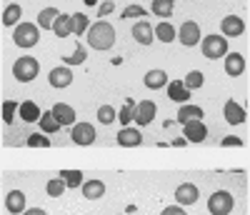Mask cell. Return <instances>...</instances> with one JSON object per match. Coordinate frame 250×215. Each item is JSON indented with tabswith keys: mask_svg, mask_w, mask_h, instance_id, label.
<instances>
[{
	"mask_svg": "<svg viewBox=\"0 0 250 215\" xmlns=\"http://www.w3.org/2000/svg\"><path fill=\"white\" fill-rule=\"evenodd\" d=\"M168 98L173 100V103H180V105H185L188 100H190V90L185 88V83L183 80H170L168 83Z\"/></svg>",
	"mask_w": 250,
	"mask_h": 215,
	"instance_id": "cell-17",
	"label": "cell"
},
{
	"mask_svg": "<svg viewBox=\"0 0 250 215\" xmlns=\"http://www.w3.org/2000/svg\"><path fill=\"white\" fill-rule=\"evenodd\" d=\"M65 180H62V178H53V180H48V185H45V193H48V195L50 198H60L62 195V193H65Z\"/></svg>",
	"mask_w": 250,
	"mask_h": 215,
	"instance_id": "cell-35",
	"label": "cell"
},
{
	"mask_svg": "<svg viewBox=\"0 0 250 215\" xmlns=\"http://www.w3.org/2000/svg\"><path fill=\"white\" fill-rule=\"evenodd\" d=\"M180 125L188 123V120H203V108L200 105H190V103H185L183 108H178V118H175Z\"/></svg>",
	"mask_w": 250,
	"mask_h": 215,
	"instance_id": "cell-22",
	"label": "cell"
},
{
	"mask_svg": "<svg viewBox=\"0 0 250 215\" xmlns=\"http://www.w3.org/2000/svg\"><path fill=\"white\" fill-rule=\"evenodd\" d=\"M115 118H118L115 108H110V105H100V108H98V120H100L103 125H110V123H115Z\"/></svg>",
	"mask_w": 250,
	"mask_h": 215,
	"instance_id": "cell-36",
	"label": "cell"
},
{
	"mask_svg": "<svg viewBox=\"0 0 250 215\" xmlns=\"http://www.w3.org/2000/svg\"><path fill=\"white\" fill-rule=\"evenodd\" d=\"M235 208V200L228 190H215L210 198H208V213L210 215H228Z\"/></svg>",
	"mask_w": 250,
	"mask_h": 215,
	"instance_id": "cell-5",
	"label": "cell"
},
{
	"mask_svg": "<svg viewBox=\"0 0 250 215\" xmlns=\"http://www.w3.org/2000/svg\"><path fill=\"white\" fill-rule=\"evenodd\" d=\"M198 198H200V190L193 185V183H183V185H178L175 188V200H178V205H195L198 203Z\"/></svg>",
	"mask_w": 250,
	"mask_h": 215,
	"instance_id": "cell-14",
	"label": "cell"
},
{
	"mask_svg": "<svg viewBox=\"0 0 250 215\" xmlns=\"http://www.w3.org/2000/svg\"><path fill=\"white\" fill-rule=\"evenodd\" d=\"M53 33L58 35V38H68V35H73V30H70V15H58L55 18V23H53Z\"/></svg>",
	"mask_w": 250,
	"mask_h": 215,
	"instance_id": "cell-28",
	"label": "cell"
},
{
	"mask_svg": "<svg viewBox=\"0 0 250 215\" xmlns=\"http://www.w3.org/2000/svg\"><path fill=\"white\" fill-rule=\"evenodd\" d=\"M53 115L55 120L60 123V128H65V125H75V108H70L68 103H55L53 108Z\"/></svg>",
	"mask_w": 250,
	"mask_h": 215,
	"instance_id": "cell-16",
	"label": "cell"
},
{
	"mask_svg": "<svg viewBox=\"0 0 250 215\" xmlns=\"http://www.w3.org/2000/svg\"><path fill=\"white\" fill-rule=\"evenodd\" d=\"M133 38H135V43H140V45L148 48L150 43L155 40V25H150V23H148V18L138 20V23L133 25Z\"/></svg>",
	"mask_w": 250,
	"mask_h": 215,
	"instance_id": "cell-11",
	"label": "cell"
},
{
	"mask_svg": "<svg viewBox=\"0 0 250 215\" xmlns=\"http://www.w3.org/2000/svg\"><path fill=\"white\" fill-rule=\"evenodd\" d=\"M40 75V63L33 55H23L13 63V78L18 83H33Z\"/></svg>",
	"mask_w": 250,
	"mask_h": 215,
	"instance_id": "cell-2",
	"label": "cell"
},
{
	"mask_svg": "<svg viewBox=\"0 0 250 215\" xmlns=\"http://www.w3.org/2000/svg\"><path fill=\"white\" fill-rule=\"evenodd\" d=\"M60 178L65 180L68 188H80L83 185V173H80V170H65V168H62Z\"/></svg>",
	"mask_w": 250,
	"mask_h": 215,
	"instance_id": "cell-33",
	"label": "cell"
},
{
	"mask_svg": "<svg viewBox=\"0 0 250 215\" xmlns=\"http://www.w3.org/2000/svg\"><path fill=\"white\" fill-rule=\"evenodd\" d=\"M20 15H23V8H20L18 3H10V5L3 10V25H5V28L20 25Z\"/></svg>",
	"mask_w": 250,
	"mask_h": 215,
	"instance_id": "cell-24",
	"label": "cell"
},
{
	"mask_svg": "<svg viewBox=\"0 0 250 215\" xmlns=\"http://www.w3.org/2000/svg\"><path fill=\"white\" fill-rule=\"evenodd\" d=\"M220 145H223V148H240V145H243V140H240V138H235V135H225V138L220 140Z\"/></svg>",
	"mask_w": 250,
	"mask_h": 215,
	"instance_id": "cell-40",
	"label": "cell"
},
{
	"mask_svg": "<svg viewBox=\"0 0 250 215\" xmlns=\"http://www.w3.org/2000/svg\"><path fill=\"white\" fill-rule=\"evenodd\" d=\"M23 215H48V213H45L43 208H28V210H25Z\"/></svg>",
	"mask_w": 250,
	"mask_h": 215,
	"instance_id": "cell-43",
	"label": "cell"
},
{
	"mask_svg": "<svg viewBox=\"0 0 250 215\" xmlns=\"http://www.w3.org/2000/svg\"><path fill=\"white\" fill-rule=\"evenodd\" d=\"M160 215H185V208L183 205H168V208H163Z\"/></svg>",
	"mask_w": 250,
	"mask_h": 215,
	"instance_id": "cell-42",
	"label": "cell"
},
{
	"mask_svg": "<svg viewBox=\"0 0 250 215\" xmlns=\"http://www.w3.org/2000/svg\"><path fill=\"white\" fill-rule=\"evenodd\" d=\"M58 15H60L58 8H45V10H40V13H38V25L45 28V30H53V23H55Z\"/></svg>",
	"mask_w": 250,
	"mask_h": 215,
	"instance_id": "cell-29",
	"label": "cell"
},
{
	"mask_svg": "<svg viewBox=\"0 0 250 215\" xmlns=\"http://www.w3.org/2000/svg\"><path fill=\"white\" fill-rule=\"evenodd\" d=\"M128 18H145V8H140V5L125 8V10H123V20H128Z\"/></svg>",
	"mask_w": 250,
	"mask_h": 215,
	"instance_id": "cell-39",
	"label": "cell"
},
{
	"mask_svg": "<svg viewBox=\"0 0 250 215\" xmlns=\"http://www.w3.org/2000/svg\"><path fill=\"white\" fill-rule=\"evenodd\" d=\"M155 113H158V105L153 100H143V103H135V125L138 128H145V125H150L155 120Z\"/></svg>",
	"mask_w": 250,
	"mask_h": 215,
	"instance_id": "cell-8",
	"label": "cell"
},
{
	"mask_svg": "<svg viewBox=\"0 0 250 215\" xmlns=\"http://www.w3.org/2000/svg\"><path fill=\"white\" fill-rule=\"evenodd\" d=\"M40 40V25L38 23H20L13 28V43L18 48H33Z\"/></svg>",
	"mask_w": 250,
	"mask_h": 215,
	"instance_id": "cell-4",
	"label": "cell"
},
{
	"mask_svg": "<svg viewBox=\"0 0 250 215\" xmlns=\"http://www.w3.org/2000/svg\"><path fill=\"white\" fill-rule=\"evenodd\" d=\"M118 145L120 148H138L140 143H143V133L138 130V128H130V125H125L123 130L118 133Z\"/></svg>",
	"mask_w": 250,
	"mask_h": 215,
	"instance_id": "cell-15",
	"label": "cell"
},
{
	"mask_svg": "<svg viewBox=\"0 0 250 215\" xmlns=\"http://www.w3.org/2000/svg\"><path fill=\"white\" fill-rule=\"evenodd\" d=\"M155 38H158L160 43H173V40L178 38V30L168 23V20H163V23L155 25Z\"/></svg>",
	"mask_w": 250,
	"mask_h": 215,
	"instance_id": "cell-26",
	"label": "cell"
},
{
	"mask_svg": "<svg viewBox=\"0 0 250 215\" xmlns=\"http://www.w3.org/2000/svg\"><path fill=\"white\" fill-rule=\"evenodd\" d=\"M70 138H73V143H75V145L88 148V145H93V143H95L98 133H95V128H93L90 123H75V125L70 128Z\"/></svg>",
	"mask_w": 250,
	"mask_h": 215,
	"instance_id": "cell-7",
	"label": "cell"
},
{
	"mask_svg": "<svg viewBox=\"0 0 250 215\" xmlns=\"http://www.w3.org/2000/svg\"><path fill=\"white\" fill-rule=\"evenodd\" d=\"M88 28H90V20H88L85 13H75V15H70V30H73V35H85Z\"/></svg>",
	"mask_w": 250,
	"mask_h": 215,
	"instance_id": "cell-27",
	"label": "cell"
},
{
	"mask_svg": "<svg viewBox=\"0 0 250 215\" xmlns=\"http://www.w3.org/2000/svg\"><path fill=\"white\" fill-rule=\"evenodd\" d=\"M80 188H83L85 200H100L103 195H105V183H103V180H85Z\"/></svg>",
	"mask_w": 250,
	"mask_h": 215,
	"instance_id": "cell-21",
	"label": "cell"
},
{
	"mask_svg": "<svg viewBox=\"0 0 250 215\" xmlns=\"http://www.w3.org/2000/svg\"><path fill=\"white\" fill-rule=\"evenodd\" d=\"M25 143H28L30 148H50V140H48L45 133H33Z\"/></svg>",
	"mask_w": 250,
	"mask_h": 215,
	"instance_id": "cell-38",
	"label": "cell"
},
{
	"mask_svg": "<svg viewBox=\"0 0 250 215\" xmlns=\"http://www.w3.org/2000/svg\"><path fill=\"white\" fill-rule=\"evenodd\" d=\"M225 73L230 78H238L245 73V58L240 53H228L225 55Z\"/></svg>",
	"mask_w": 250,
	"mask_h": 215,
	"instance_id": "cell-20",
	"label": "cell"
},
{
	"mask_svg": "<svg viewBox=\"0 0 250 215\" xmlns=\"http://www.w3.org/2000/svg\"><path fill=\"white\" fill-rule=\"evenodd\" d=\"M178 40L183 48H193L198 45V43L203 40V33H200V25L195 23V20H185V23L178 28Z\"/></svg>",
	"mask_w": 250,
	"mask_h": 215,
	"instance_id": "cell-6",
	"label": "cell"
},
{
	"mask_svg": "<svg viewBox=\"0 0 250 215\" xmlns=\"http://www.w3.org/2000/svg\"><path fill=\"white\" fill-rule=\"evenodd\" d=\"M143 83H145V88H150V90H160V88L168 85V75H165L163 68H153V70L145 73Z\"/></svg>",
	"mask_w": 250,
	"mask_h": 215,
	"instance_id": "cell-19",
	"label": "cell"
},
{
	"mask_svg": "<svg viewBox=\"0 0 250 215\" xmlns=\"http://www.w3.org/2000/svg\"><path fill=\"white\" fill-rule=\"evenodd\" d=\"M223 115L230 125H240L248 120V110L238 103V100H225V108H223Z\"/></svg>",
	"mask_w": 250,
	"mask_h": 215,
	"instance_id": "cell-13",
	"label": "cell"
},
{
	"mask_svg": "<svg viewBox=\"0 0 250 215\" xmlns=\"http://www.w3.org/2000/svg\"><path fill=\"white\" fill-rule=\"evenodd\" d=\"M20 118H23L25 123H38L40 120V115H43V113H40V108L33 103V100H25V103H20Z\"/></svg>",
	"mask_w": 250,
	"mask_h": 215,
	"instance_id": "cell-23",
	"label": "cell"
},
{
	"mask_svg": "<svg viewBox=\"0 0 250 215\" xmlns=\"http://www.w3.org/2000/svg\"><path fill=\"white\" fill-rule=\"evenodd\" d=\"M183 138L188 143H203L208 138V128L203 120H188L183 123Z\"/></svg>",
	"mask_w": 250,
	"mask_h": 215,
	"instance_id": "cell-10",
	"label": "cell"
},
{
	"mask_svg": "<svg viewBox=\"0 0 250 215\" xmlns=\"http://www.w3.org/2000/svg\"><path fill=\"white\" fill-rule=\"evenodd\" d=\"M245 33V23H243V18L238 15H225L220 20V35L223 38H238Z\"/></svg>",
	"mask_w": 250,
	"mask_h": 215,
	"instance_id": "cell-12",
	"label": "cell"
},
{
	"mask_svg": "<svg viewBox=\"0 0 250 215\" xmlns=\"http://www.w3.org/2000/svg\"><path fill=\"white\" fill-rule=\"evenodd\" d=\"M133 115H135V100H130V98H128V100H125V105L120 108V113H118V120L123 123V128L133 120Z\"/></svg>",
	"mask_w": 250,
	"mask_h": 215,
	"instance_id": "cell-34",
	"label": "cell"
},
{
	"mask_svg": "<svg viewBox=\"0 0 250 215\" xmlns=\"http://www.w3.org/2000/svg\"><path fill=\"white\" fill-rule=\"evenodd\" d=\"M200 50L208 60H220L228 55V38H223L220 33H213V35H205L200 40Z\"/></svg>",
	"mask_w": 250,
	"mask_h": 215,
	"instance_id": "cell-3",
	"label": "cell"
},
{
	"mask_svg": "<svg viewBox=\"0 0 250 215\" xmlns=\"http://www.w3.org/2000/svg\"><path fill=\"white\" fill-rule=\"evenodd\" d=\"M85 3H88V5H95V0H85Z\"/></svg>",
	"mask_w": 250,
	"mask_h": 215,
	"instance_id": "cell-44",
	"label": "cell"
},
{
	"mask_svg": "<svg viewBox=\"0 0 250 215\" xmlns=\"http://www.w3.org/2000/svg\"><path fill=\"white\" fill-rule=\"evenodd\" d=\"M88 45L93 50H110L115 45V28L105 20H98L95 25L88 28Z\"/></svg>",
	"mask_w": 250,
	"mask_h": 215,
	"instance_id": "cell-1",
	"label": "cell"
},
{
	"mask_svg": "<svg viewBox=\"0 0 250 215\" xmlns=\"http://www.w3.org/2000/svg\"><path fill=\"white\" fill-rule=\"evenodd\" d=\"M5 208L10 215H20L25 213V193L23 190H10L5 195Z\"/></svg>",
	"mask_w": 250,
	"mask_h": 215,
	"instance_id": "cell-18",
	"label": "cell"
},
{
	"mask_svg": "<svg viewBox=\"0 0 250 215\" xmlns=\"http://www.w3.org/2000/svg\"><path fill=\"white\" fill-rule=\"evenodd\" d=\"M40 130H43L45 135L48 133H58L60 130V123L55 120V115H53V110H48V113H43V115H40Z\"/></svg>",
	"mask_w": 250,
	"mask_h": 215,
	"instance_id": "cell-30",
	"label": "cell"
},
{
	"mask_svg": "<svg viewBox=\"0 0 250 215\" xmlns=\"http://www.w3.org/2000/svg\"><path fill=\"white\" fill-rule=\"evenodd\" d=\"M15 110H20V105H18L15 100H5V103H3V120H5V125H13Z\"/></svg>",
	"mask_w": 250,
	"mask_h": 215,
	"instance_id": "cell-37",
	"label": "cell"
},
{
	"mask_svg": "<svg viewBox=\"0 0 250 215\" xmlns=\"http://www.w3.org/2000/svg\"><path fill=\"white\" fill-rule=\"evenodd\" d=\"M150 10H153V13H155L158 18L168 20V18L173 15V10H175V0H153Z\"/></svg>",
	"mask_w": 250,
	"mask_h": 215,
	"instance_id": "cell-25",
	"label": "cell"
},
{
	"mask_svg": "<svg viewBox=\"0 0 250 215\" xmlns=\"http://www.w3.org/2000/svg\"><path fill=\"white\" fill-rule=\"evenodd\" d=\"M113 10H115V5L110 3V0H105V3H100V8H98V15H100V18H105V15H110Z\"/></svg>",
	"mask_w": 250,
	"mask_h": 215,
	"instance_id": "cell-41",
	"label": "cell"
},
{
	"mask_svg": "<svg viewBox=\"0 0 250 215\" xmlns=\"http://www.w3.org/2000/svg\"><path fill=\"white\" fill-rule=\"evenodd\" d=\"M48 83L53 85L55 90H65L73 85V70L68 65H60V68H53L48 73Z\"/></svg>",
	"mask_w": 250,
	"mask_h": 215,
	"instance_id": "cell-9",
	"label": "cell"
},
{
	"mask_svg": "<svg viewBox=\"0 0 250 215\" xmlns=\"http://www.w3.org/2000/svg\"><path fill=\"white\" fill-rule=\"evenodd\" d=\"M85 58H88L85 48H83V45H75V53H73V55H65V58H62V65H68V68L83 65V63H85Z\"/></svg>",
	"mask_w": 250,
	"mask_h": 215,
	"instance_id": "cell-31",
	"label": "cell"
},
{
	"mask_svg": "<svg viewBox=\"0 0 250 215\" xmlns=\"http://www.w3.org/2000/svg\"><path fill=\"white\" fill-rule=\"evenodd\" d=\"M183 83H185V88L193 93V90H198V88H203V85H205V75H203L200 70H190V73L185 75Z\"/></svg>",
	"mask_w": 250,
	"mask_h": 215,
	"instance_id": "cell-32",
	"label": "cell"
}]
</instances>
